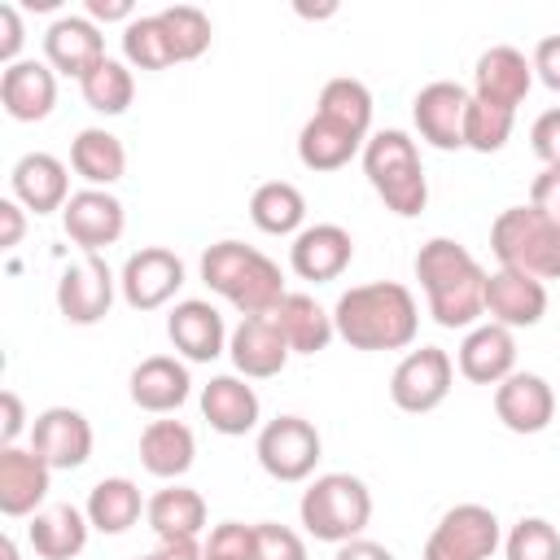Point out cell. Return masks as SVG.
Instances as JSON below:
<instances>
[{"label": "cell", "mask_w": 560, "mask_h": 560, "mask_svg": "<svg viewBox=\"0 0 560 560\" xmlns=\"http://www.w3.org/2000/svg\"><path fill=\"white\" fill-rule=\"evenodd\" d=\"M52 490V468L31 446H0V512L35 516Z\"/></svg>", "instance_id": "20"}, {"label": "cell", "mask_w": 560, "mask_h": 560, "mask_svg": "<svg viewBox=\"0 0 560 560\" xmlns=\"http://www.w3.org/2000/svg\"><path fill=\"white\" fill-rule=\"evenodd\" d=\"M490 254L499 267L525 271L534 280H560V219L534 206H508L490 223Z\"/></svg>", "instance_id": "6"}, {"label": "cell", "mask_w": 560, "mask_h": 560, "mask_svg": "<svg viewBox=\"0 0 560 560\" xmlns=\"http://www.w3.org/2000/svg\"><path fill=\"white\" fill-rule=\"evenodd\" d=\"M249 219L267 236H298L306 228V197L289 179H267L249 197Z\"/></svg>", "instance_id": "34"}, {"label": "cell", "mask_w": 560, "mask_h": 560, "mask_svg": "<svg viewBox=\"0 0 560 560\" xmlns=\"http://www.w3.org/2000/svg\"><path fill=\"white\" fill-rule=\"evenodd\" d=\"M201 416L214 433L223 438H245L249 429H258L262 420V402L254 394V385H245V376H210L201 385Z\"/></svg>", "instance_id": "27"}, {"label": "cell", "mask_w": 560, "mask_h": 560, "mask_svg": "<svg viewBox=\"0 0 560 560\" xmlns=\"http://www.w3.org/2000/svg\"><path fill=\"white\" fill-rule=\"evenodd\" d=\"M88 512L74 508V503H52V508H39L26 525V538H31V551L39 560H74L83 547H88Z\"/></svg>", "instance_id": "28"}, {"label": "cell", "mask_w": 560, "mask_h": 560, "mask_svg": "<svg viewBox=\"0 0 560 560\" xmlns=\"http://www.w3.org/2000/svg\"><path fill=\"white\" fill-rule=\"evenodd\" d=\"M31 451L44 455L52 472L83 468L92 459V424L74 407H44L31 420Z\"/></svg>", "instance_id": "13"}, {"label": "cell", "mask_w": 560, "mask_h": 560, "mask_svg": "<svg viewBox=\"0 0 560 560\" xmlns=\"http://www.w3.org/2000/svg\"><path fill=\"white\" fill-rule=\"evenodd\" d=\"M529 66H534V79H538L542 88L560 92V35H542V39L534 44Z\"/></svg>", "instance_id": "45"}, {"label": "cell", "mask_w": 560, "mask_h": 560, "mask_svg": "<svg viewBox=\"0 0 560 560\" xmlns=\"http://www.w3.org/2000/svg\"><path fill=\"white\" fill-rule=\"evenodd\" d=\"M0 105L13 122H39L57 105V70L48 61L22 57L0 70Z\"/></svg>", "instance_id": "23"}, {"label": "cell", "mask_w": 560, "mask_h": 560, "mask_svg": "<svg viewBox=\"0 0 560 560\" xmlns=\"http://www.w3.org/2000/svg\"><path fill=\"white\" fill-rule=\"evenodd\" d=\"M529 206L542 210V214H551V219H560V166H542V171L534 175V184H529Z\"/></svg>", "instance_id": "46"}, {"label": "cell", "mask_w": 560, "mask_h": 560, "mask_svg": "<svg viewBox=\"0 0 560 560\" xmlns=\"http://www.w3.org/2000/svg\"><path fill=\"white\" fill-rule=\"evenodd\" d=\"M4 560H18V542L13 538H4Z\"/></svg>", "instance_id": "54"}, {"label": "cell", "mask_w": 560, "mask_h": 560, "mask_svg": "<svg viewBox=\"0 0 560 560\" xmlns=\"http://www.w3.org/2000/svg\"><path fill=\"white\" fill-rule=\"evenodd\" d=\"M468 88L455 79H433L411 96V122L420 140H429L442 153L464 149V114H468Z\"/></svg>", "instance_id": "12"}, {"label": "cell", "mask_w": 560, "mask_h": 560, "mask_svg": "<svg viewBox=\"0 0 560 560\" xmlns=\"http://www.w3.org/2000/svg\"><path fill=\"white\" fill-rule=\"evenodd\" d=\"M79 92H83L88 109H96V114H105V118H118V114H127V105H131V96H136L131 66L118 61V57H105V61H96V66L79 79Z\"/></svg>", "instance_id": "36"}, {"label": "cell", "mask_w": 560, "mask_h": 560, "mask_svg": "<svg viewBox=\"0 0 560 560\" xmlns=\"http://www.w3.org/2000/svg\"><path fill=\"white\" fill-rule=\"evenodd\" d=\"M271 319H276V328L284 332V341H289L293 354H319V350H328V341L337 337L332 311H324L311 293H284L280 306L271 311Z\"/></svg>", "instance_id": "30"}, {"label": "cell", "mask_w": 560, "mask_h": 560, "mask_svg": "<svg viewBox=\"0 0 560 560\" xmlns=\"http://www.w3.org/2000/svg\"><path fill=\"white\" fill-rule=\"evenodd\" d=\"M503 560H560V529L547 516H521L503 534Z\"/></svg>", "instance_id": "41"}, {"label": "cell", "mask_w": 560, "mask_h": 560, "mask_svg": "<svg viewBox=\"0 0 560 560\" xmlns=\"http://www.w3.org/2000/svg\"><path fill=\"white\" fill-rule=\"evenodd\" d=\"M298 521L315 542H350L363 538L372 521V490L354 472H319L302 499H298Z\"/></svg>", "instance_id": "5"}, {"label": "cell", "mask_w": 560, "mask_h": 560, "mask_svg": "<svg viewBox=\"0 0 560 560\" xmlns=\"http://www.w3.org/2000/svg\"><path fill=\"white\" fill-rule=\"evenodd\" d=\"M166 337H171V346L188 359V363H214L223 350H228V324H223V315H219V306L214 302H206V298H184V302H175L171 306V315H166Z\"/></svg>", "instance_id": "16"}, {"label": "cell", "mask_w": 560, "mask_h": 560, "mask_svg": "<svg viewBox=\"0 0 560 560\" xmlns=\"http://www.w3.org/2000/svg\"><path fill=\"white\" fill-rule=\"evenodd\" d=\"M363 136H354L350 127L324 118V114H311L298 131V162L306 171H341L354 153H363Z\"/></svg>", "instance_id": "31"}, {"label": "cell", "mask_w": 560, "mask_h": 560, "mask_svg": "<svg viewBox=\"0 0 560 560\" xmlns=\"http://www.w3.org/2000/svg\"><path fill=\"white\" fill-rule=\"evenodd\" d=\"M162 26L171 35L175 61H197L210 48V39H214V26H210V18L197 4H171V9H162Z\"/></svg>", "instance_id": "40"}, {"label": "cell", "mask_w": 560, "mask_h": 560, "mask_svg": "<svg viewBox=\"0 0 560 560\" xmlns=\"http://www.w3.org/2000/svg\"><path fill=\"white\" fill-rule=\"evenodd\" d=\"M201 560H258L254 525L219 521V525L206 534V542H201Z\"/></svg>", "instance_id": "42"}, {"label": "cell", "mask_w": 560, "mask_h": 560, "mask_svg": "<svg viewBox=\"0 0 560 560\" xmlns=\"http://www.w3.org/2000/svg\"><path fill=\"white\" fill-rule=\"evenodd\" d=\"M22 39H26V26H22L18 4H0V61H4V66L22 61V57H18V52H22Z\"/></svg>", "instance_id": "47"}, {"label": "cell", "mask_w": 560, "mask_h": 560, "mask_svg": "<svg viewBox=\"0 0 560 560\" xmlns=\"http://www.w3.org/2000/svg\"><path fill=\"white\" fill-rule=\"evenodd\" d=\"M144 508L149 503L140 499V486L131 477H101L88 490V503H83V512H88L96 534H127L140 521Z\"/></svg>", "instance_id": "33"}, {"label": "cell", "mask_w": 560, "mask_h": 560, "mask_svg": "<svg viewBox=\"0 0 560 560\" xmlns=\"http://www.w3.org/2000/svg\"><path fill=\"white\" fill-rule=\"evenodd\" d=\"M315 114H324V118L350 127V131L363 136V140L372 136V92H368V83H359V79H350V74H337V79H328V83L319 88Z\"/></svg>", "instance_id": "37"}, {"label": "cell", "mask_w": 560, "mask_h": 560, "mask_svg": "<svg viewBox=\"0 0 560 560\" xmlns=\"http://www.w3.org/2000/svg\"><path fill=\"white\" fill-rule=\"evenodd\" d=\"M529 149L542 158V166H560V105L542 109L529 127Z\"/></svg>", "instance_id": "44"}, {"label": "cell", "mask_w": 560, "mask_h": 560, "mask_svg": "<svg viewBox=\"0 0 560 560\" xmlns=\"http://www.w3.org/2000/svg\"><path fill=\"white\" fill-rule=\"evenodd\" d=\"M83 13H88L96 26H101V22H122V26H127V22L136 18L131 0H88V4H83Z\"/></svg>", "instance_id": "50"}, {"label": "cell", "mask_w": 560, "mask_h": 560, "mask_svg": "<svg viewBox=\"0 0 560 560\" xmlns=\"http://www.w3.org/2000/svg\"><path fill=\"white\" fill-rule=\"evenodd\" d=\"M254 455L262 464V472L271 481H306L315 472V464L324 459V438L311 420L302 416H276L258 429V442H254Z\"/></svg>", "instance_id": "7"}, {"label": "cell", "mask_w": 560, "mask_h": 560, "mask_svg": "<svg viewBox=\"0 0 560 560\" xmlns=\"http://www.w3.org/2000/svg\"><path fill=\"white\" fill-rule=\"evenodd\" d=\"M455 368L472 385H499V381H508L516 372V332L503 328V324H494V319L468 328L464 341H459V350H455Z\"/></svg>", "instance_id": "18"}, {"label": "cell", "mask_w": 560, "mask_h": 560, "mask_svg": "<svg viewBox=\"0 0 560 560\" xmlns=\"http://www.w3.org/2000/svg\"><path fill=\"white\" fill-rule=\"evenodd\" d=\"M70 166H74L79 179H88V188H109L127 171V149H122V140L114 131L83 127L70 140Z\"/></svg>", "instance_id": "32"}, {"label": "cell", "mask_w": 560, "mask_h": 560, "mask_svg": "<svg viewBox=\"0 0 560 560\" xmlns=\"http://www.w3.org/2000/svg\"><path fill=\"white\" fill-rule=\"evenodd\" d=\"M122 61L131 70H166L175 66L171 35L162 26V13H140L122 26Z\"/></svg>", "instance_id": "38"}, {"label": "cell", "mask_w": 560, "mask_h": 560, "mask_svg": "<svg viewBox=\"0 0 560 560\" xmlns=\"http://www.w3.org/2000/svg\"><path fill=\"white\" fill-rule=\"evenodd\" d=\"M416 280L424 289L429 315L442 328H477L486 315V267L451 236H429L416 249Z\"/></svg>", "instance_id": "1"}, {"label": "cell", "mask_w": 560, "mask_h": 560, "mask_svg": "<svg viewBox=\"0 0 560 560\" xmlns=\"http://www.w3.org/2000/svg\"><path fill=\"white\" fill-rule=\"evenodd\" d=\"M363 175H368L372 192L385 201V210H394L398 219H416L429 206V179H424L420 149L398 127H385V131L368 136V144H363Z\"/></svg>", "instance_id": "4"}, {"label": "cell", "mask_w": 560, "mask_h": 560, "mask_svg": "<svg viewBox=\"0 0 560 560\" xmlns=\"http://www.w3.org/2000/svg\"><path fill=\"white\" fill-rule=\"evenodd\" d=\"M354 258V236L341 223H306L289 245V267L298 280L328 284L337 280Z\"/></svg>", "instance_id": "15"}, {"label": "cell", "mask_w": 560, "mask_h": 560, "mask_svg": "<svg viewBox=\"0 0 560 560\" xmlns=\"http://www.w3.org/2000/svg\"><path fill=\"white\" fill-rule=\"evenodd\" d=\"M332 328L350 350H407L420 332V306L407 284H354L332 306Z\"/></svg>", "instance_id": "2"}, {"label": "cell", "mask_w": 560, "mask_h": 560, "mask_svg": "<svg viewBox=\"0 0 560 560\" xmlns=\"http://www.w3.org/2000/svg\"><path fill=\"white\" fill-rule=\"evenodd\" d=\"M136 560H158V556H153V551H149V556H136Z\"/></svg>", "instance_id": "55"}, {"label": "cell", "mask_w": 560, "mask_h": 560, "mask_svg": "<svg viewBox=\"0 0 560 560\" xmlns=\"http://www.w3.org/2000/svg\"><path fill=\"white\" fill-rule=\"evenodd\" d=\"M144 521L158 538H197L206 529V499L179 481L162 486L149 508H144Z\"/></svg>", "instance_id": "35"}, {"label": "cell", "mask_w": 560, "mask_h": 560, "mask_svg": "<svg viewBox=\"0 0 560 560\" xmlns=\"http://www.w3.org/2000/svg\"><path fill=\"white\" fill-rule=\"evenodd\" d=\"M153 556L158 560H201V542L197 538H158Z\"/></svg>", "instance_id": "52"}, {"label": "cell", "mask_w": 560, "mask_h": 560, "mask_svg": "<svg viewBox=\"0 0 560 560\" xmlns=\"http://www.w3.org/2000/svg\"><path fill=\"white\" fill-rule=\"evenodd\" d=\"M61 228L83 254H101L122 236L127 210L109 188H79L61 210Z\"/></svg>", "instance_id": "14"}, {"label": "cell", "mask_w": 560, "mask_h": 560, "mask_svg": "<svg viewBox=\"0 0 560 560\" xmlns=\"http://www.w3.org/2000/svg\"><path fill=\"white\" fill-rule=\"evenodd\" d=\"M254 542H258V560H306L302 534L280 525V521H258L254 525Z\"/></svg>", "instance_id": "43"}, {"label": "cell", "mask_w": 560, "mask_h": 560, "mask_svg": "<svg viewBox=\"0 0 560 560\" xmlns=\"http://www.w3.org/2000/svg\"><path fill=\"white\" fill-rule=\"evenodd\" d=\"M0 402H4L0 446H18V438H22V429H26V407H22V398H18L13 389H4V394H0Z\"/></svg>", "instance_id": "48"}, {"label": "cell", "mask_w": 560, "mask_h": 560, "mask_svg": "<svg viewBox=\"0 0 560 560\" xmlns=\"http://www.w3.org/2000/svg\"><path fill=\"white\" fill-rule=\"evenodd\" d=\"M503 547V525L486 503H455L424 538L420 560H490Z\"/></svg>", "instance_id": "8"}, {"label": "cell", "mask_w": 560, "mask_h": 560, "mask_svg": "<svg viewBox=\"0 0 560 560\" xmlns=\"http://www.w3.org/2000/svg\"><path fill=\"white\" fill-rule=\"evenodd\" d=\"M127 394L140 411L149 416H171L188 402L192 394V376H188V363L175 359V354H149L131 368L127 376Z\"/></svg>", "instance_id": "19"}, {"label": "cell", "mask_w": 560, "mask_h": 560, "mask_svg": "<svg viewBox=\"0 0 560 560\" xmlns=\"http://www.w3.org/2000/svg\"><path fill=\"white\" fill-rule=\"evenodd\" d=\"M114 293H118V276L109 271V262L101 254H83L57 280V311L66 324L88 328V324H101L109 315Z\"/></svg>", "instance_id": "10"}, {"label": "cell", "mask_w": 560, "mask_h": 560, "mask_svg": "<svg viewBox=\"0 0 560 560\" xmlns=\"http://www.w3.org/2000/svg\"><path fill=\"white\" fill-rule=\"evenodd\" d=\"M105 35L88 13H61L48 31H44V61L57 74L83 79L96 61H105Z\"/></svg>", "instance_id": "21"}, {"label": "cell", "mask_w": 560, "mask_h": 560, "mask_svg": "<svg viewBox=\"0 0 560 560\" xmlns=\"http://www.w3.org/2000/svg\"><path fill=\"white\" fill-rule=\"evenodd\" d=\"M0 228H4V232H0V245L13 249V245L22 241V232H26V206H22L18 197H4V201H0Z\"/></svg>", "instance_id": "49"}, {"label": "cell", "mask_w": 560, "mask_h": 560, "mask_svg": "<svg viewBox=\"0 0 560 560\" xmlns=\"http://www.w3.org/2000/svg\"><path fill=\"white\" fill-rule=\"evenodd\" d=\"M228 354H232L236 376H245V381H271V376L284 372V363H289L293 350H289V341H284V332L276 328L271 315H249V319H241L232 328Z\"/></svg>", "instance_id": "17"}, {"label": "cell", "mask_w": 560, "mask_h": 560, "mask_svg": "<svg viewBox=\"0 0 560 560\" xmlns=\"http://www.w3.org/2000/svg\"><path fill=\"white\" fill-rule=\"evenodd\" d=\"M534 88V66L521 48L512 44H494L477 57L472 66V96L477 101H490V105H503V109H516Z\"/></svg>", "instance_id": "22"}, {"label": "cell", "mask_w": 560, "mask_h": 560, "mask_svg": "<svg viewBox=\"0 0 560 560\" xmlns=\"http://www.w3.org/2000/svg\"><path fill=\"white\" fill-rule=\"evenodd\" d=\"M9 188L13 197L31 210V214H52V210H66V201L74 197L70 192V171L61 158L35 149V153H22L9 171Z\"/></svg>", "instance_id": "26"}, {"label": "cell", "mask_w": 560, "mask_h": 560, "mask_svg": "<svg viewBox=\"0 0 560 560\" xmlns=\"http://www.w3.org/2000/svg\"><path fill=\"white\" fill-rule=\"evenodd\" d=\"M494 416L512 433H542L556 416V389L538 372H512L494 385Z\"/></svg>", "instance_id": "25"}, {"label": "cell", "mask_w": 560, "mask_h": 560, "mask_svg": "<svg viewBox=\"0 0 560 560\" xmlns=\"http://www.w3.org/2000/svg\"><path fill=\"white\" fill-rule=\"evenodd\" d=\"M512 122H516V109H503V105H490V101L468 96L464 149H472V153H499L512 140Z\"/></svg>", "instance_id": "39"}, {"label": "cell", "mask_w": 560, "mask_h": 560, "mask_svg": "<svg viewBox=\"0 0 560 560\" xmlns=\"http://www.w3.org/2000/svg\"><path fill=\"white\" fill-rule=\"evenodd\" d=\"M184 289V258L166 245L136 249L118 271V293L131 311H158Z\"/></svg>", "instance_id": "11"}, {"label": "cell", "mask_w": 560, "mask_h": 560, "mask_svg": "<svg viewBox=\"0 0 560 560\" xmlns=\"http://www.w3.org/2000/svg\"><path fill=\"white\" fill-rule=\"evenodd\" d=\"M332 560H394V551L381 547V542H372V538H350V542L337 547Z\"/></svg>", "instance_id": "51"}, {"label": "cell", "mask_w": 560, "mask_h": 560, "mask_svg": "<svg viewBox=\"0 0 560 560\" xmlns=\"http://www.w3.org/2000/svg\"><path fill=\"white\" fill-rule=\"evenodd\" d=\"M197 459V438L184 420H149L140 429V464L149 477L179 481Z\"/></svg>", "instance_id": "29"}, {"label": "cell", "mask_w": 560, "mask_h": 560, "mask_svg": "<svg viewBox=\"0 0 560 560\" xmlns=\"http://www.w3.org/2000/svg\"><path fill=\"white\" fill-rule=\"evenodd\" d=\"M455 385V363L442 346H420V350H407L389 376V398L398 411L407 416H424L433 407L446 402Z\"/></svg>", "instance_id": "9"}, {"label": "cell", "mask_w": 560, "mask_h": 560, "mask_svg": "<svg viewBox=\"0 0 560 560\" xmlns=\"http://www.w3.org/2000/svg\"><path fill=\"white\" fill-rule=\"evenodd\" d=\"M201 284L210 293H219L223 302H232L241 311V319L249 315H271L280 306L284 289V271L276 258H267L262 249L245 245V241H214L201 254Z\"/></svg>", "instance_id": "3"}, {"label": "cell", "mask_w": 560, "mask_h": 560, "mask_svg": "<svg viewBox=\"0 0 560 560\" xmlns=\"http://www.w3.org/2000/svg\"><path fill=\"white\" fill-rule=\"evenodd\" d=\"M486 315L503 328H534L542 315H547V284L525 276V271H512V267H499L486 276Z\"/></svg>", "instance_id": "24"}, {"label": "cell", "mask_w": 560, "mask_h": 560, "mask_svg": "<svg viewBox=\"0 0 560 560\" xmlns=\"http://www.w3.org/2000/svg\"><path fill=\"white\" fill-rule=\"evenodd\" d=\"M298 13H302V18H332V13H337V4H319V9H306V4H298Z\"/></svg>", "instance_id": "53"}]
</instances>
